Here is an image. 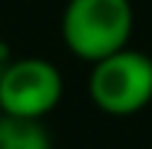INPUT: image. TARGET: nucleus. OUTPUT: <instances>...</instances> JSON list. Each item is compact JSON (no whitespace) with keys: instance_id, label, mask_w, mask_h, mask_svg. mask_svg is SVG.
<instances>
[{"instance_id":"f257e3e1","label":"nucleus","mask_w":152,"mask_h":149,"mask_svg":"<svg viewBox=\"0 0 152 149\" xmlns=\"http://www.w3.org/2000/svg\"><path fill=\"white\" fill-rule=\"evenodd\" d=\"M134 29L132 0H67L61 12V41L82 61H99L129 47Z\"/></svg>"},{"instance_id":"7ed1b4c3","label":"nucleus","mask_w":152,"mask_h":149,"mask_svg":"<svg viewBox=\"0 0 152 149\" xmlns=\"http://www.w3.org/2000/svg\"><path fill=\"white\" fill-rule=\"evenodd\" d=\"M64 79L53 61L23 56L0 67V114L44 120L61 102Z\"/></svg>"},{"instance_id":"39448f33","label":"nucleus","mask_w":152,"mask_h":149,"mask_svg":"<svg viewBox=\"0 0 152 149\" xmlns=\"http://www.w3.org/2000/svg\"><path fill=\"white\" fill-rule=\"evenodd\" d=\"M6 56H9V50H6V44H3V38H0V64L6 61Z\"/></svg>"},{"instance_id":"20e7f679","label":"nucleus","mask_w":152,"mask_h":149,"mask_svg":"<svg viewBox=\"0 0 152 149\" xmlns=\"http://www.w3.org/2000/svg\"><path fill=\"white\" fill-rule=\"evenodd\" d=\"M0 149H53V140L41 120L0 114Z\"/></svg>"},{"instance_id":"f03ea898","label":"nucleus","mask_w":152,"mask_h":149,"mask_svg":"<svg viewBox=\"0 0 152 149\" xmlns=\"http://www.w3.org/2000/svg\"><path fill=\"white\" fill-rule=\"evenodd\" d=\"M91 102L102 114L129 117L152 102V56L143 50H117L91 64Z\"/></svg>"}]
</instances>
